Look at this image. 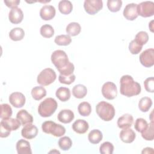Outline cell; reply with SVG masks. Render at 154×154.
<instances>
[{"label": "cell", "mask_w": 154, "mask_h": 154, "mask_svg": "<svg viewBox=\"0 0 154 154\" xmlns=\"http://www.w3.org/2000/svg\"><path fill=\"white\" fill-rule=\"evenodd\" d=\"M8 99L11 105L17 108L22 107L26 101L25 96L20 92L12 93L10 95Z\"/></svg>", "instance_id": "obj_11"}, {"label": "cell", "mask_w": 154, "mask_h": 154, "mask_svg": "<svg viewBox=\"0 0 154 154\" xmlns=\"http://www.w3.org/2000/svg\"><path fill=\"white\" fill-rule=\"evenodd\" d=\"M54 42L59 46H67L72 42V38L67 34H62L56 36Z\"/></svg>", "instance_id": "obj_33"}, {"label": "cell", "mask_w": 154, "mask_h": 154, "mask_svg": "<svg viewBox=\"0 0 154 154\" xmlns=\"http://www.w3.org/2000/svg\"><path fill=\"white\" fill-rule=\"evenodd\" d=\"M55 8L51 5H45L40 10V16L44 20L52 19L55 16Z\"/></svg>", "instance_id": "obj_14"}, {"label": "cell", "mask_w": 154, "mask_h": 154, "mask_svg": "<svg viewBox=\"0 0 154 154\" xmlns=\"http://www.w3.org/2000/svg\"><path fill=\"white\" fill-rule=\"evenodd\" d=\"M58 146L63 150H68L72 146V141L69 137H63L58 140Z\"/></svg>", "instance_id": "obj_36"}, {"label": "cell", "mask_w": 154, "mask_h": 154, "mask_svg": "<svg viewBox=\"0 0 154 154\" xmlns=\"http://www.w3.org/2000/svg\"><path fill=\"white\" fill-rule=\"evenodd\" d=\"M134 122V118L129 114H125L120 117L117 120V126L119 128L125 129L130 128Z\"/></svg>", "instance_id": "obj_18"}, {"label": "cell", "mask_w": 154, "mask_h": 154, "mask_svg": "<svg viewBox=\"0 0 154 154\" xmlns=\"http://www.w3.org/2000/svg\"><path fill=\"white\" fill-rule=\"evenodd\" d=\"M74 70H75V66H74L73 64L69 61L67 66H66L58 70V71L62 75L69 76V75L73 74Z\"/></svg>", "instance_id": "obj_41"}, {"label": "cell", "mask_w": 154, "mask_h": 154, "mask_svg": "<svg viewBox=\"0 0 154 154\" xmlns=\"http://www.w3.org/2000/svg\"><path fill=\"white\" fill-rule=\"evenodd\" d=\"M137 4L135 3L128 4L123 10V16L128 20H134L138 17Z\"/></svg>", "instance_id": "obj_12"}, {"label": "cell", "mask_w": 154, "mask_h": 154, "mask_svg": "<svg viewBox=\"0 0 154 154\" xmlns=\"http://www.w3.org/2000/svg\"><path fill=\"white\" fill-rule=\"evenodd\" d=\"M16 119H17L20 122L22 125L23 126L33 122L32 115L25 109H21L18 111L16 115Z\"/></svg>", "instance_id": "obj_22"}, {"label": "cell", "mask_w": 154, "mask_h": 154, "mask_svg": "<svg viewBox=\"0 0 154 154\" xmlns=\"http://www.w3.org/2000/svg\"><path fill=\"white\" fill-rule=\"evenodd\" d=\"M137 13L143 17H151L154 14V2L144 1L137 5Z\"/></svg>", "instance_id": "obj_7"}, {"label": "cell", "mask_w": 154, "mask_h": 154, "mask_svg": "<svg viewBox=\"0 0 154 154\" xmlns=\"http://www.w3.org/2000/svg\"><path fill=\"white\" fill-rule=\"evenodd\" d=\"M42 129L45 133L51 134L56 137H61L66 133V129L63 126L52 121L43 122L42 125Z\"/></svg>", "instance_id": "obj_4"}, {"label": "cell", "mask_w": 154, "mask_h": 154, "mask_svg": "<svg viewBox=\"0 0 154 154\" xmlns=\"http://www.w3.org/2000/svg\"><path fill=\"white\" fill-rule=\"evenodd\" d=\"M21 125L20 122L17 119H13L10 117L8 119H2L0 123V125L10 131L17 130L19 128Z\"/></svg>", "instance_id": "obj_15"}, {"label": "cell", "mask_w": 154, "mask_h": 154, "mask_svg": "<svg viewBox=\"0 0 154 154\" xmlns=\"http://www.w3.org/2000/svg\"><path fill=\"white\" fill-rule=\"evenodd\" d=\"M51 59L58 70L64 67L69 62L67 54L63 50L54 51L51 54Z\"/></svg>", "instance_id": "obj_6"}, {"label": "cell", "mask_w": 154, "mask_h": 154, "mask_svg": "<svg viewBox=\"0 0 154 154\" xmlns=\"http://www.w3.org/2000/svg\"><path fill=\"white\" fill-rule=\"evenodd\" d=\"M57 97L62 102L67 101L70 97V91L67 87H61L58 88L55 93Z\"/></svg>", "instance_id": "obj_24"}, {"label": "cell", "mask_w": 154, "mask_h": 154, "mask_svg": "<svg viewBox=\"0 0 154 154\" xmlns=\"http://www.w3.org/2000/svg\"><path fill=\"white\" fill-rule=\"evenodd\" d=\"M119 137L123 142L125 143H131L134 141L136 135L135 132L129 128L123 129L120 132Z\"/></svg>", "instance_id": "obj_17"}, {"label": "cell", "mask_w": 154, "mask_h": 154, "mask_svg": "<svg viewBox=\"0 0 154 154\" xmlns=\"http://www.w3.org/2000/svg\"><path fill=\"white\" fill-rule=\"evenodd\" d=\"M81 30V25L78 22H70L66 26V32L70 36H76L78 35Z\"/></svg>", "instance_id": "obj_27"}, {"label": "cell", "mask_w": 154, "mask_h": 154, "mask_svg": "<svg viewBox=\"0 0 154 154\" xmlns=\"http://www.w3.org/2000/svg\"><path fill=\"white\" fill-rule=\"evenodd\" d=\"M25 36V31L22 28L17 27L13 28L9 32V37L13 41H19Z\"/></svg>", "instance_id": "obj_28"}, {"label": "cell", "mask_w": 154, "mask_h": 154, "mask_svg": "<svg viewBox=\"0 0 154 154\" xmlns=\"http://www.w3.org/2000/svg\"><path fill=\"white\" fill-rule=\"evenodd\" d=\"M31 95L35 100H40L46 95V90L42 86H36L32 88Z\"/></svg>", "instance_id": "obj_25"}, {"label": "cell", "mask_w": 154, "mask_h": 154, "mask_svg": "<svg viewBox=\"0 0 154 154\" xmlns=\"http://www.w3.org/2000/svg\"><path fill=\"white\" fill-rule=\"evenodd\" d=\"M23 18V14L22 10L19 8H12L8 13V19L11 23L18 24L20 23Z\"/></svg>", "instance_id": "obj_16"}, {"label": "cell", "mask_w": 154, "mask_h": 154, "mask_svg": "<svg viewBox=\"0 0 154 154\" xmlns=\"http://www.w3.org/2000/svg\"><path fill=\"white\" fill-rule=\"evenodd\" d=\"M152 105V100L149 97H142L138 102V108L142 112H147Z\"/></svg>", "instance_id": "obj_31"}, {"label": "cell", "mask_w": 154, "mask_h": 154, "mask_svg": "<svg viewBox=\"0 0 154 154\" xmlns=\"http://www.w3.org/2000/svg\"><path fill=\"white\" fill-rule=\"evenodd\" d=\"M88 128L89 125L88 122L82 119H78L72 124L73 130L79 134H85Z\"/></svg>", "instance_id": "obj_19"}, {"label": "cell", "mask_w": 154, "mask_h": 154, "mask_svg": "<svg viewBox=\"0 0 154 154\" xmlns=\"http://www.w3.org/2000/svg\"><path fill=\"white\" fill-rule=\"evenodd\" d=\"M142 48L143 46L137 43L135 40H132L129 44V50L130 52L133 55L138 54V53H140L142 50Z\"/></svg>", "instance_id": "obj_42"}, {"label": "cell", "mask_w": 154, "mask_h": 154, "mask_svg": "<svg viewBox=\"0 0 154 154\" xmlns=\"http://www.w3.org/2000/svg\"><path fill=\"white\" fill-rule=\"evenodd\" d=\"M75 79L76 76L73 74H72L69 76H64L60 74L58 77V80L60 83L67 85H70L72 83H73L75 81Z\"/></svg>", "instance_id": "obj_43"}, {"label": "cell", "mask_w": 154, "mask_h": 154, "mask_svg": "<svg viewBox=\"0 0 154 154\" xmlns=\"http://www.w3.org/2000/svg\"><path fill=\"white\" fill-rule=\"evenodd\" d=\"M40 32L42 36L43 37L51 38L54 34V29L51 25L49 24H45L41 26Z\"/></svg>", "instance_id": "obj_34"}, {"label": "cell", "mask_w": 154, "mask_h": 154, "mask_svg": "<svg viewBox=\"0 0 154 154\" xmlns=\"http://www.w3.org/2000/svg\"><path fill=\"white\" fill-rule=\"evenodd\" d=\"M144 85L146 90L148 92H154V78L153 77H149L146 79L144 81Z\"/></svg>", "instance_id": "obj_44"}, {"label": "cell", "mask_w": 154, "mask_h": 154, "mask_svg": "<svg viewBox=\"0 0 154 154\" xmlns=\"http://www.w3.org/2000/svg\"><path fill=\"white\" fill-rule=\"evenodd\" d=\"M21 134L22 136L26 139H32L37 135L38 129L35 125H32V123L27 124L23 126L21 131Z\"/></svg>", "instance_id": "obj_13"}, {"label": "cell", "mask_w": 154, "mask_h": 154, "mask_svg": "<svg viewBox=\"0 0 154 154\" xmlns=\"http://www.w3.org/2000/svg\"><path fill=\"white\" fill-rule=\"evenodd\" d=\"M103 96L108 100H112L117 96V88L116 84L112 82H106L102 87Z\"/></svg>", "instance_id": "obj_9"}, {"label": "cell", "mask_w": 154, "mask_h": 154, "mask_svg": "<svg viewBox=\"0 0 154 154\" xmlns=\"http://www.w3.org/2000/svg\"><path fill=\"white\" fill-rule=\"evenodd\" d=\"M12 109L7 103H2L1 105V119H8L12 116Z\"/></svg>", "instance_id": "obj_35"}, {"label": "cell", "mask_w": 154, "mask_h": 154, "mask_svg": "<svg viewBox=\"0 0 154 154\" xmlns=\"http://www.w3.org/2000/svg\"><path fill=\"white\" fill-rule=\"evenodd\" d=\"M58 10L63 14H69L73 10V5L69 1L63 0L58 3Z\"/></svg>", "instance_id": "obj_26"}, {"label": "cell", "mask_w": 154, "mask_h": 154, "mask_svg": "<svg viewBox=\"0 0 154 154\" xmlns=\"http://www.w3.org/2000/svg\"><path fill=\"white\" fill-rule=\"evenodd\" d=\"M141 153H153V150L151 147H146L143 150Z\"/></svg>", "instance_id": "obj_47"}, {"label": "cell", "mask_w": 154, "mask_h": 154, "mask_svg": "<svg viewBox=\"0 0 154 154\" xmlns=\"http://www.w3.org/2000/svg\"><path fill=\"white\" fill-rule=\"evenodd\" d=\"M0 131H1L0 136L1 138H6L8 137L11 133L10 131L7 129L6 128H5L1 125H0Z\"/></svg>", "instance_id": "obj_46"}, {"label": "cell", "mask_w": 154, "mask_h": 154, "mask_svg": "<svg viewBox=\"0 0 154 154\" xmlns=\"http://www.w3.org/2000/svg\"><path fill=\"white\" fill-rule=\"evenodd\" d=\"M85 11L90 15L98 13L103 7V2L101 0H85L84 2Z\"/></svg>", "instance_id": "obj_8"}, {"label": "cell", "mask_w": 154, "mask_h": 154, "mask_svg": "<svg viewBox=\"0 0 154 154\" xmlns=\"http://www.w3.org/2000/svg\"><path fill=\"white\" fill-rule=\"evenodd\" d=\"M87 93V87L82 84H77L72 88V94L77 99L84 98Z\"/></svg>", "instance_id": "obj_23"}, {"label": "cell", "mask_w": 154, "mask_h": 154, "mask_svg": "<svg viewBox=\"0 0 154 154\" xmlns=\"http://www.w3.org/2000/svg\"><path fill=\"white\" fill-rule=\"evenodd\" d=\"M57 106V102L54 98L48 97L39 104L38 112L41 117H48L55 112Z\"/></svg>", "instance_id": "obj_3"}, {"label": "cell", "mask_w": 154, "mask_h": 154, "mask_svg": "<svg viewBox=\"0 0 154 154\" xmlns=\"http://www.w3.org/2000/svg\"><path fill=\"white\" fill-rule=\"evenodd\" d=\"M103 135L99 129L91 130L88 135V139L91 144H98L102 140Z\"/></svg>", "instance_id": "obj_29"}, {"label": "cell", "mask_w": 154, "mask_h": 154, "mask_svg": "<svg viewBox=\"0 0 154 154\" xmlns=\"http://www.w3.org/2000/svg\"><path fill=\"white\" fill-rule=\"evenodd\" d=\"M4 2L5 4V5L9 7L12 8H17V7L18 6V5L20 3V1L19 0H8V1H4Z\"/></svg>", "instance_id": "obj_45"}, {"label": "cell", "mask_w": 154, "mask_h": 154, "mask_svg": "<svg viewBox=\"0 0 154 154\" xmlns=\"http://www.w3.org/2000/svg\"><path fill=\"white\" fill-rule=\"evenodd\" d=\"M74 113L70 109H63L58 114V120L63 123H69L74 119Z\"/></svg>", "instance_id": "obj_21"}, {"label": "cell", "mask_w": 154, "mask_h": 154, "mask_svg": "<svg viewBox=\"0 0 154 154\" xmlns=\"http://www.w3.org/2000/svg\"><path fill=\"white\" fill-rule=\"evenodd\" d=\"M113 151L114 146L109 141H105L100 146L99 152L102 154H112Z\"/></svg>", "instance_id": "obj_39"}, {"label": "cell", "mask_w": 154, "mask_h": 154, "mask_svg": "<svg viewBox=\"0 0 154 154\" xmlns=\"http://www.w3.org/2000/svg\"><path fill=\"white\" fill-rule=\"evenodd\" d=\"M122 5L121 0H108L107 1V7L109 10L111 12L119 11Z\"/></svg>", "instance_id": "obj_37"}, {"label": "cell", "mask_w": 154, "mask_h": 154, "mask_svg": "<svg viewBox=\"0 0 154 154\" xmlns=\"http://www.w3.org/2000/svg\"><path fill=\"white\" fill-rule=\"evenodd\" d=\"M135 41L138 43L139 45L143 46L145 45L149 40V35L146 31H140L138 32L135 37Z\"/></svg>", "instance_id": "obj_38"}, {"label": "cell", "mask_w": 154, "mask_h": 154, "mask_svg": "<svg viewBox=\"0 0 154 154\" xmlns=\"http://www.w3.org/2000/svg\"><path fill=\"white\" fill-rule=\"evenodd\" d=\"M141 64L146 67H150L154 64V49L149 48L144 51L139 57Z\"/></svg>", "instance_id": "obj_10"}, {"label": "cell", "mask_w": 154, "mask_h": 154, "mask_svg": "<svg viewBox=\"0 0 154 154\" xmlns=\"http://www.w3.org/2000/svg\"><path fill=\"white\" fill-rule=\"evenodd\" d=\"M16 150L18 154H31L32 151L29 143L23 139L19 140L16 143Z\"/></svg>", "instance_id": "obj_20"}, {"label": "cell", "mask_w": 154, "mask_h": 154, "mask_svg": "<svg viewBox=\"0 0 154 154\" xmlns=\"http://www.w3.org/2000/svg\"><path fill=\"white\" fill-rule=\"evenodd\" d=\"M153 20H152V21L150 22L149 25V28H150V31H151L152 32H153Z\"/></svg>", "instance_id": "obj_48"}, {"label": "cell", "mask_w": 154, "mask_h": 154, "mask_svg": "<svg viewBox=\"0 0 154 154\" xmlns=\"http://www.w3.org/2000/svg\"><path fill=\"white\" fill-rule=\"evenodd\" d=\"M78 111L82 116H88L91 112V105L87 102H82L80 103L78 106Z\"/></svg>", "instance_id": "obj_32"}, {"label": "cell", "mask_w": 154, "mask_h": 154, "mask_svg": "<svg viewBox=\"0 0 154 154\" xmlns=\"http://www.w3.org/2000/svg\"><path fill=\"white\" fill-rule=\"evenodd\" d=\"M56 78V73L53 69L46 68L38 75L37 81L38 84L42 85L47 86L53 83L55 81Z\"/></svg>", "instance_id": "obj_5"}, {"label": "cell", "mask_w": 154, "mask_h": 154, "mask_svg": "<svg viewBox=\"0 0 154 154\" xmlns=\"http://www.w3.org/2000/svg\"><path fill=\"white\" fill-rule=\"evenodd\" d=\"M96 111L99 117L105 122L111 121L115 116L114 107L105 101H101L97 104Z\"/></svg>", "instance_id": "obj_2"}, {"label": "cell", "mask_w": 154, "mask_h": 154, "mask_svg": "<svg viewBox=\"0 0 154 154\" xmlns=\"http://www.w3.org/2000/svg\"><path fill=\"white\" fill-rule=\"evenodd\" d=\"M154 127L153 120L148 124L146 129L141 133L142 137L147 141H152L154 138Z\"/></svg>", "instance_id": "obj_30"}, {"label": "cell", "mask_w": 154, "mask_h": 154, "mask_svg": "<svg viewBox=\"0 0 154 154\" xmlns=\"http://www.w3.org/2000/svg\"><path fill=\"white\" fill-rule=\"evenodd\" d=\"M148 123L147 121L143 119V118H138L135 122L134 125V128L137 131L139 132H142L143 131H144L146 128L147 127Z\"/></svg>", "instance_id": "obj_40"}, {"label": "cell", "mask_w": 154, "mask_h": 154, "mask_svg": "<svg viewBox=\"0 0 154 154\" xmlns=\"http://www.w3.org/2000/svg\"><path fill=\"white\" fill-rule=\"evenodd\" d=\"M120 93L126 97L138 95L141 93L140 84L135 81L133 78L128 75H123L120 80Z\"/></svg>", "instance_id": "obj_1"}]
</instances>
